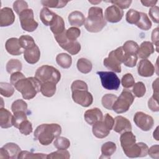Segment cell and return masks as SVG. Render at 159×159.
I'll return each mask as SVG.
<instances>
[{"label":"cell","instance_id":"cell-16","mask_svg":"<svg viewBox=\"0 0 159 159\" xmlns=\"http://www.w3.org/2000/svg\"><path fill=\"white\" fill-rule=\"evenodd\" d=\"M15 20V15L10 7H5L0 11V26L7 27L12 25Z\"/></svg>","mask_w":159,"mask_h":159},{"label":"cell","instance_id":"cell-29","mask_svg":"<svg viewBox=\"0 0 159 159\" xmlns=\"http://www.w3.org/2000/svg\"><path fill=\"white\" fill-rule=\"evenodd\" d=\"M116 145L112 142H107L101 146L102 155L100 158H110L116 151Z\"/></svg>","mask_w":159,"mask_h":159},{"label":"cell","instance_id":"cell-45","mask_svg":"<svg viewBox=\"0 0 159 159\" xmlns=\"http://www.w3.org/2000/svg\"><path fill=\"white\" fill-rule=\"evenodd\" d=\"M11 109L13 113L18 111H24L26 112L27 111V104L22 99H17L12 102Z\"/></svg>","mask_w":159,"mask_h":159},{"label":"cell","instance_id":"cell-19","mask_svg":"<svg viewBox=\"0 0 159 159\" xmlns=\"http://www.w3.org/2000/svg\"><path fill=\"white\" fill-rule=\"evenodd\" d=\"M84 118L88 124L93 125L96 122L102 120L103 114L99 108L94 107L87 110L84 112Z\"/></svg>","mask_w":159,"mask_h":159},{"label":"cell","instance_id":"cell-51","mask_svg":"<svg viewBox=\"0 0 159 159\" xmlns=\"http://www.w3.org/2000/svg\"><path fill=\"white\" fill-rule=\"evenodd\" d=\"M13 9L16 13L19 15L22 11L28 9V4L25 1L17 0L14 2Z\"/></svg>","mask_w":159,"mask_h":159},{"label":"cell","instance_id":"cell-52","mask_svg":"<svg viewBox=\"0 0 159 159\" xmlns=\"http://www.w3.org/2000/svg\"><path fill=\"white\" fill-rule=\"evenodd\" d=\"M76 89H86L88 90V87L86 82L82 80H75L74 81L71 86V90Z\"/></svg>","mask_w":159,"mask_h":159},{"label":"cell","instance_id":"cell-17","mask_svg":"<svg viewBox=\"0 0 159 159\" xmlns=\"http://www.w3.org/2000/svg\"><path fill=\"white\" fill-rule=\"evenodd\" d=\"M111 130L102 120H99L93 125L92 131L93 135L98 139H104L110 133Z\"/></svg>","mask_w":159,"mask_h":159},{"label":"cell","instance_id":"cell-26","mask_svg":"<svg viewBox=\"0 0 159 159\" xmlns=\"http://www.w3.org/2000/svg\"><path fill=\"white\" fill-rule=\"evenodd\" d=\"M50 27L54 35H58L62 34L65 31V22L61 16L57 15Z\"/></svg>","mask_w":159,"mask_h":159},{"label":"cell","instance_id":"cell-60","mask_svg":"<svg viewBox=\"0 0 159 159\" xmlns=\"http://www.w3.org/2000/svg\"><path fill=\"white\" fill-rule=\"evenodd\" d=\"M158 127H157L155 129V130L153 132V137L156 140H158Z\"/></svg>","mask_w":159,"mask_h":159},{"label":"cell","instance_id":"cell-13","mask_svg":"<svg viewBox=\"0 0 159 159\" xmlns=\"http://www.w3.org/2000/svg\"><path fill=\"white\" fill-rule=\"evenodd\" d=\"M132 129V127L129 119L122 116H117L115 117L112 129L116 132L122 134L127 131H131Z\"/></svg>","mask_w":159,"mask_h":159},{"label":"cell","instance_id":"cell-11","mask_svg":"<svg viewBox=\"0 0 159 159\" xmlns=\"http://www.w3.org/2000/svg\"><path fill=\"white\" fill-rule=\"evenodd\" d=\"M21 152L20 147L13 142L5 144L0 149V158L1 159H14L17 158Z\"/></svg>","mask_w":159,"mask_h":159},{"label":"cell","instance_id":"cell-41","mask_svg":"<svg viewBox=\"0 0 159 159\" xmlns=\"http://www.w3.org/2000/svg\"><path fill=\"white\" fill-rule=\"evenodd\" d=\"M53 145L58 150H66L70 146V142L66 137L58 136L53 142Z\"/></svg>","mask_w":159,"mask_h":159},{"label":"cell","instance_id":"cell-35","mask_svg":"<svg viewBox=\"0 0 159 159\" xmlns=\"http://www.w3.org/2000/svg\"><path fill=\"white\" fill-rule=\"evenodd\" d=\"M122 47L124 51L130 55H137L139 47L137 43L133 40L126 41Z\"/></svg>","mask_w":159,"mask_h":159},{"label":"cell","instance_id":"cell-61","mask_svg":"<svg viewBox=\"0 0 159 159\" xmlns=\"http://www.w3.org/2000/svg\"><path fill=\"white\" fill-rule=\"evenodd\" d=\"M89 2H91V3H93V4H96V3H99V2H101V1H89Z\"/></svg>","mask_w":159,"mask_h":159},{"label":"cell","instance_id":"cell-54","mask_svg":"<svg viewBox=\"0 0 159 159\" xmlns=\"http://www.w3.org/2000/svg\"><path fill=\"white\" fill-rule=\"evenodd\" d=\"M108 2L113 4V5H116L120 9H127L130 7L131 3L132 2V1H112Z\"/></svg>","mask_w":159,"mask_h":159},{"label":"cell","instance_id":"cell-9","mask_svg":"<svg viewBox=\"0 0 159 159\" xmlns=\"http://www.w3.org/2000/svg\"><path fill=\"white\" fill-rule=\"evenodd\" d=\"M134 122L135 125L143 131H148L154 125L153 117L143 112H137L134 116Z\"/></svg>","mask_w":159,"mask_h":159},{"label":"cell","instance_id":"cell-2","mask_svg":"<svg viewBox=\"0 0 159 159\" xmlns=\"http://www.w3.org/2000/svg\"><path fill=\"white\" fill-rule=\"evenodd\" d=\"M106 24L102 8L93 6L89 9L88 17L84 23L87 31L92 33L99 32L102 30Z\"/></svg>","mask_w":159,"mask_h":159},{"label":"cell","instance_id":"cell-25","mask_svg":"<svg viewBox=\"0 0 159 159\" xmlns=\"http://www.w3.org/2000/svg\"><path fill=\"white\" fill-rule=\"evenodd\" d=\"M60 46L70 54L73 55L78 54L81 50V45L77 40L70 41L67 38L61 45H60Z\"/></svg>","mask_w":159,"mask_h":159},{"label":"cell","instance_id":"cell-31","mask_svg":"<svg viewBox=\"0 0 159 159\" xmlns=\"http://www.w3.org/2000/svg\"><path fill=\"white\" fill-rule=\"evenodd\" d=\"M76 66L80 72L83 74H87L92 70L93 65L90 60L84 58H81L78 60Z\"/></svg>","mask_w":159,"mask_h":159},{"label":"cell","instance_id":"cell-15","mask_svg":"<svg viewBox=\"0 0 159 159\" xmlns=\"http://www.w3.org/2000/svg\"><path fill=\"white\" fill-rule=\"evenodd\" d=\"M103 64L107 69L114 73L121 72V63L116 58L114 50L111 51L108 57L104 59Z\"/></svg>","mask_w":159,"mask_h":159},{"label":"cell","instance_id":"cell-53","mask_svg":"<svg viewBox=\"0 0 159 159\" xmlns=\"http://www.w3.org/2000/svg\"><path fill=\"white\" fill-rule=\"evenodd\" d=\"M158 11L159 7L157 6H155L153 7H152L149 11L148 14L152 20L157 24H158L159 22V15H158Z\"/></svg>","mask_w":159,"mask_h":159},{"label":"cell","instance_id":"cell-36","mask_svg":"<svg viewBox=\"0 0 159 159\" xmlns=\"http://www.w3.org/2000/svg\"><path fill=\"white\" fill-rule=\"evenodd\" d=\"M47 154H44V153H32L30 152L29 151L24 150L21 151L20 153L19 154L18 158L19 159H43V158H47Z\"/></svg>","mask_w":159,"mask_h":159},{"label":"cell","instance_id":"cell-24","mask_svg":"<svg viewBox=\"0 0 159 159\" xmlns=\"http://www.w3.org/2000/svg\"><path fill=\"white\" fill-rule=\"evenodd\" d=\"M120 142L122 150H125L136 142V138L131 131H127L121 134Z\"/></svg>","mask_w":159,"mask_h":159},{"label":"cell","instance_id":"cell-39","mask_svg":"<svg viewBox=\"0 0 159 159\" xmlns=\"http://www.w3.org/2000/svg\"><path fill=\"white\" fill-rule=\"evenodd\" d=\"M140 12L135 9H129L126 13L125 19H126V21L130 24L136 25L139 22V20H140Z\"/></svg>","mask_w":159,"mask_h":159},{"label":"cell","instance_id":"cell-1","mask_svg":"<svg viewBox=\"0 0 159 159\" xmlns=\"http://www.w3.org/2000/svg\"><path fill=\"white\" fill-rule=\"evenodd\" d=\"M61 133V127L58 124H42L39 125L34 131V137L35 140L42 145H50L54 139Z\"/></svg>","mask_w":159,"mask_h":159},{"label":"cell","instance_id":"cell-40","mask_svg":"<svg viewBox=\"0 0 159 159\" xmlns=\"http://www.w3.org/2000/svg\"><path fill=\"white\" fill-rule=\"evenodd\" d=\"M13 85L5 82L0 83V93L2 96L6 98L12 96L14 93V88Z\"/></svg>","mask_w":159,"mask_h":159},{"label":"cell","instance_id":"cell-3","mask_svg":"<svg viewBox=\"0 0 159 159\" xmlns=\"http://www.w3.org/2000/svg\"><path fill=\"white\" fill-rule=\"evenodd\" d=\"M41 84L42 83L35 77H28L20 80L14 86L22 94L24 99L30 100L40 91Z\"/></svg>","mask_w":159,"mask_h":159},{"label":"cell","instance_id":"cell-14","mask_svg":"<svg viewBox=\"0 0 159 159\" xmlns=\"http://www.w3.org/2000/svg\"><path fill=\"white\" fill-rule=\"evenodd\" d=\"M155 67L150 61L147 59L140 60L138 64V74L143 77H150L155 73Z\"/></svg>","mask_w":159,"mask_h":159},{"label":"cell","instance_id":"cell-38","mask_svg":"<svg viewBox=\"0 0 159 159\" xmlns=\"http://www.w3.org/2000/svg\"><path fill=\"white\" fill-rule=\"evenodd\" d=\"M19 41L20 45L24 50L30 48L36 45L33 37L30 35H21L19 39Z\"/></svg>","mask_w":159,"mask_h":159},{"label":"cell","instance_id":"cell-50","mask_svg":"<svg viewBox=\"0 0 159 159\" xmlns=\"http://www.w3.org/2000/svg\"><path fill=\"white\" fill-rule=\"evenodd\" d=\"M121 84L124 88H130L135 84V80L131 73L125 74L121 79Z\"/></svg>","mask_w":159,"mask_h":159},{"label":"cell","instance_id":"cell-34","mask_svg":"<svg viewBox=\"0 0 159 159\" xmlns=\"http://www.w3.org/2000/svg\"><path fill=\"white\" fill-rule=\"evenodd\" d=\"M117 98V96L112 94H104L101 99V103L102 106L108 110H112L113 104Z\"/></svg>","mask_w":159,"mask_h":159},{"label":"cell","instance_id":"cell-47","mask_svg":"<svg viewBox=\"0 0 159 159\" xmlns=\"http://www.w3.org/2000/svg\"><path fill=\"white\" fill-rule=\"evenodd\" d=\"M81 30L78 27H72L68 29L65 31V35L67 39L70 41H76L77 39L80 36Z\"/></svg>","mask_w":159,"mask_h":159},{"label":"cell","instance_id":"cell-42","mask_svg":"<svg viewBox=\"0 0 159 159\" xmlns=\"http://www.w3.org/2000/svg\"><path fill=\"white\" fill-rule=\"evenodd\" d=\"M70 158V152L66 150H58L55 152L47 154V158L48 159H68Z\"/></svg>","mask_w":159,"mask_h":159},{"label":"cell","instance_id":"cell-4","mask_svg":"<svg viewBox=\"0 0 159 159\" xmlns=\"http://www.w3.org/2000/svg\"><path fill=\"white\" fill-rule=\"evenodd\" d=\"M35 77L41 83L53 82L57 84L61 79V74L56 68L45 65L37 68L35 73Z\"/></svg>","mask_w":159,"mask_h":159},{"label":"cell","instance_id":"cell-59","mask_svg":"<svg viewBox=\"0 0 159 159\" xmlns=\"http://www.w3.org/2000/svg\"><path fill=\"white\" fill-rule=\"evenodd\" d=\"M153 93L158 94V78H157L152 84Z\"/></svg>","mask_w":159,"mask_h":159},{"label":"cell","instance_id":"cell-21","mask_svg":"<svg viewBox=\"0 0 159 159\" xmlns=\"http://www.w3.org/2000/svg\"><path fill=\"white\" fill-rule=\"evenodd\" d=\"M155 52V47L153 44L149 41L143 42L137 52V57L142 59H147Z\"/></svg>","mask_w":159,"mask_h":159},{"label":"cell","instance_id":"cell-28","mask_svg":"<svg viewBox=\"0 0 159 159\" xmlns=\"http://www.w3.org/2000/svg\"><path fill=\"white\" fill-rule=\"evenodd\" d=\"M57 63L63 68H69L72 64L71 57L68 53H61L56 57Z\"/></svg>","mask_w":159,"mask_h":159},{"label":"cell","instance_id":"cell-56","mask_svg":"<svg viewBox=\"0 0 159 159\" xmlns=\"http://www.w3.org/2000/svg\"><path fill=\"white\" fill-rule=\"evenodd\" d=\"M148 154L150 157L155 159L159 158V145H152L150 148H148Z\"/></svg>","mask_w":159,"mask_h":159},{"label":"cell","instance_id":"cell-55","mask_svg":"<svg viewBox=\"0 0 159 159\" xmlns=\"http://www.w3.org/2000/svg\"><path fill=\"white\" fill-rule=\"evenodd\" d=\"M25 78V76L24 75V74L22 73H21L20 71H17L15 72L12 74H11V77H10V81H11V84H12L13 86H14V84L20 80Z\"/></svg>","mask_w":159,"mask_h":159},{"label":"cell","instance_id":"cell-5","mask_svg":"<svg viewBox=\"0 0 159 159\" xmlns=\"http://www.w3.org/2000/svg\"><path fill=\"white\" fill-rule=\"evenodd\" d=\"M134 99V96L129 90L127 89H123L120 96L117 97L114 102L112 110L117 114L124 113L129 109Z\"/></svg>","mask_w":159,"mask_h":159},{"label":"cell","instance_id":"cell-43","mask_svg":"<svg viewBox=\"0 0 159 159\" xmlns=\"http://www.w3.org/2000/svg\"><path fill=\"white\" fill-rule=\"evenodd\" d=\"M26 112L24 111H18L14 113L12 117V125L16 128H19L20 124L24 120H27Z\"/></svg>","mask_w":159,"mask_h":159},{"label":"cell","instance_id":"cell-12","mask_svg":"<svg viewBox=\"0 0 159 159\" xmlns=\"http://www.w3.org/2000/svg\"><path fill=\"white\" fill-rule=\"evenodd\" d=\"M124 11L116 5L107 7L104 12L105 20L111 23H117L121 20Z\"/></svg>","mask_w":159,"mask_h":159},{"label":"cell","instance_id":"cell-7","mask_svg":"<svg viewBox=\"0 0 159 159\" xmlns=\"http://www.w3.org/2000/svg\"><path fill=\"white\" fill-rule=\"evenodd\" d=\"M22 29L28 32H32L36 30L38 22L34 19V11L32 9H27L22 11L19 15Z\"/></svg>","mask_w":159,"mask_h":159},{"label":"cell","instance_id":"cell-48","mask_svg":"<svg viewBox=\"0 0 159 159\" xmlns=\"http://www.w3.org/2000/svg\"><path fill=\"white\" fill-rule=\"evenodd\" d=\"M18 129L19 130V132L24 135H29L32 132V130H33L32 123L30 121H29L27 119L23 121L20 124Z\"/></svg>","mask_w":159,"mask_h":159},{"label":"cell","instance_id":"cell-27","mask_svg":"<svg viewBox=\"0 0 159 159\" xmlns=\"http://www.w3.org/2000/svg\"><path fill=\"white\" fill-rule=\"evenodd\" d=\"M57 14L47 7H43L40 12V19L42 23L46 26H50Z\"/></svg>","mask_w":159,"mask_h":159},{"label":"cell","instance_id":"cell-30","mask_svg":"<svg viewBox=\"0 0 159 159\" xmlns=\"http://www.w3.org/2000/svg\"><path fill=\"white\" fill-rule=\"evenodd\" d=\"M40 92L42 95L45 97H52L56 92V84L53 82H45L42 83Z\"/></svg>","mask_w":159,"mask_h":159},{"label":"cell","instance_id":"cell-10","mask_svg":"<svg viewBox=\"0 0 159 159\" xmlns=\"http://www.w3.org/2000/svg\"><path fill=\"white\" fill-rule=\"evenodd\" d=\"M148 148L147 145L143 142H135L129 148L123 150V152L129 158L144 157L148 155Z\"/></svg>","mask_w":159,"mask_h":159},{"label":"cell","instance_id":"cell-6","mask_svg":"<svg viewBox=\"0 0 159 159\" xmlns=\"http://www.w3.org/2000/svg\"><path fill=\"white\" fill-rule=\"evenodd\" d=\"M102 86L107 90H117L120 86V81L117 75L113 71H97Z\"/></svg>","mask_w":159,"mask_h":159},{"label":"cell","instance_id":"cell-22","mask_svg":"<svg viewBox=\"0 0 159 159\" xmlns=\"http://www.w3.org/2000/svg\"><path fill=\"white\" fill-rule=\"evenodd\" d=\"M70 24L75 27H80L84 24L86 19L83 14L78 11L71 12L68 17Z\"/></svg>","mask_w":159,"mask_h":159},{"label":"cell","instance_id":"cell-20","mask_svg":"<svg viewBox=\"0 0 159 159\" xmlns=\"http://www.w3.org/2000/svg\"><path fill=\"white\" fill-rule=\"evenodd\" d=\"M40 57V51L39 47L35 46L26 49L24 52V58L25 60L29 64L33 65L39 61Z\"/></svg>","mask_w":159,"mask_h":159},{"label":"cell","instance_id":"cell-18","mask_svg":"<svg viewBox=\"0 0 159 159\" xmlns=\"http://www.w3.org/2000/svg\"><path fill=\"white\" fill-rule=\"evenodd\" d=\"M5 47L7 52L12 55H20L23 52V48L19 43V39L15 37H12L7 39L5 43Z\"/></svg>","mask_w":159,"mask_h":159},{"label":"cell","instance_id":"cell-23","mask_svg":"<svg viewBox=\"0 0 159 159\" xmlns=\"http://www.w3.org/2000/svg\"><path fill=\"white\" fill-rule=\"evenodd\" d=\"M12 117L11 113L3 107L0 109V126L2 129H8L12 126Z\"/></svg>","mask_w":159,"mask_h":159},{"label":"cell","instance_id":"cell-49","mask_svg":"<svg viewBox=\"0 0 159 159\" xmlns=\"http://www.w3.org/2000/svg\"><path fill=\"white\" fill-rule=\"evenodd\" d=\"M148 108L153 112L159 111V104H158V94L153 93L152 96L148 101Z\"/></svg>","mask_w":159,"mask_h":159},{"label":"cell","instance_id":"cell-46","mask_svg":"<svg viewBox=\"0 0 159 159\" xmlns=\"http://www.w3.org/2000/svg\"><path fill=\"white\" fill-rule=\"evenodd\" d=\"M132 92L137 98L143 97L146 93V87L142 81H139L133 86Z\"/></svg>","mask_w":159,"mask_h":159},{"label":"cell","instance_id":"cell-44","mask_svg":"<svg viewBox=\"0 0 159 159\" xmlns=\"http://www.w3.org/2000/svg\"><path fill=\"white\" fill-rule=\"evenodd\" d=\"M137 60H138V57L137 55H130V54L126 53L124 52L122 63H124V65L127 67L133 68L136 65Z\"/></svg>","mask_w":159,"mask_h":159},{"label":"cell","instance_id":"cell-37","mask_svg":"<svg viewBox=\"0 0 159 159\" xmlns=\"http://www.w3.org/2000/svg\"><path fill=\"white\" fill-rule=\"evenodd\" d=\"M68 1L63 0H48L41 1L42 4L45 7L50 8H62L65 7Z\"/></svg>","mask_w":159,"mask_h":159},{"label":"cell","instance_id":"cell-32","mask_svg":"<svg viewBox=\"0 0 159 159\" xmlns=\"http://www.w3.org/2000/svg\"><path fill=\"white\" fill-rule=\"evenodd\" d=\"M22 68V64L21 61L17 59H11L6 64V71L9 74L20 71Z\"/></svg>","mask_w":159,"mask_h":159},{"label":"cell","instance_id":"cell-8","mask_svg":"<svg viewBox=\"0 0 159 159\" xmlns=\"http://www.w3.org/2000/svg\"><path fill=\"white\" fill-rule=\"evenodd\" d=\"M71 97L73 101L80 106L87 107L93 102V97L91 93L86 89H76L71 91Z\"/></svg>","mask_w":159,"mask_h":159},{"label":"cell","instance_id":"cell-57","mask_svg":"<svg viewBox=\"0 0 159 159\" xmlns=\"http://www.w3.org/2000/svg\"><path fill=\"white\" fill-rule=\"evenodd\" d=\"M152 41L154 45L156 46V50L158 52V27H157L154 29L152 32V36H151Z\"/></svg>","mask_w":159,"mask_h":159},{"label":"cell","instance_id":"cell-58","mask_svg":"<svg viewBox=\"0 0 159 159\" xmlns=\"http://www.w3.org/2000/svg\"><path fill=\"white\" fill-rule=\"evenodd\" d=\"M158 1H140L143 6L146 7H153L156 5Z\"/></svg>","mask_w":159,"mask_h":159},{"label":"cell","instance_id":"cell-33","mask_svg":"<svg viewBox=\"0 0 159 159\" xmlns=\"http://www.w3.org/2000/svg\"><path fill=\"white\" fill-rule=\"evenodd\" d=\"M140 18L137 24V27L143 30H148L152 27V22L150 20L148 16L142 12H140Z\"/></svg>","mask_w":159,"mask_h":159}]
</instances>
